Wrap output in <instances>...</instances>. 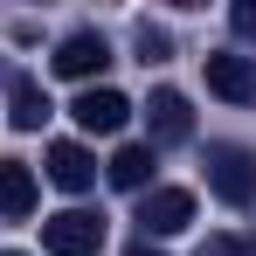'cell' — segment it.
<instances>
[{
  "instance_id": "cell-10",
  "label": "cell",
  "mask_w": 256,
  "mask_h": 256,
  "mask_svg": "<svg viewBox=\"0 0 256 256\" xmlns=\"http://www.w3.org/2000/svg\"><path fill=\"white\" fill-rule=\"evenodd\" d=\"M7 118H14V132H42L48 97H42V84H35V76H14V84H7Z\"/></svg>"
},
{
  "instance_id": "cell-11",
  "label": "cell",
  "mask_w": 256,
  "mask_h": 256,
  "mask_svg": "<svg viewBox=\"0 0 256 256\" xmlns=\"http://www.w3.org/2000/svg\"><path fill=\"white\" fill-rule=\"evenodd\" d=\"M146 180H152V146H118V152H111V187L138 194Z\"/></svg>"
},
{
  "instance_id": "cell-5",
  "label": "cell",
  "mask_w": 256,
  "mask_h": 256,
  "mask_svg": "<svg viewBox=\"0 0 256 256\" xmlns=\"http://www.w3.org/2000/svg\"><path fill=\"white\" fill-rule=\"evenodd\" d=\"M208 90L228 104H256V56H236V48L208 56Z\"/></svg>"
},
{
  "instance_id": "cell-2",
  "label": "cell",
  "mask_w": 256,
  "mask_h": 256,
  "mask_svg": "<svg viewBox=\"0 0 256 256\" xmlns=\"http://www.w3.org/2000/svg\"><path fill=\"white\" fill-rule=\"evenodd\" d=\"M42 250L48 256H97V250H104V214H90V208L48 214V222H42Z\"/></svg>"
},
{
  "instance_id": "cell-8",
  "label": "cell",
  "mask_w": 256,
  "mask_h": 256,
  "mask_svg": "<svg viewBox=\"0 0 256 256\" xmlns=\"http://www.w3.org/2000/svg\"><path fill=\"white\" fill-rule=\"evenodd\" d=\"M146 125H152V146H180V138H194V111H187L180 90H152Z\"/></svg>"
},
{
  "instance_id": "cell-3",
  "label": "cell",
  "mask_w": 256,
  "mask_h": 256,
  "mask_svg": "<svg viewBox=\"0 0 256 256\" xmlns=\"http://www.w3.org/2000/svg\"><path fill=\"white\" fill-rule=\"evenodd\" d=\"M194 222V194L187 187H152L146 201H138V228H146V242L152 236H180Z\"/></svg>"
},
{
  "instance_id": "cell-12",
  "label": "cell",
  "mask_w": 256,
  "mask_h": 256,
  "mask_svg": "<svg viewBox=\"0 0 256 256\" xmlns=\"http://www.w3.org/2000/svg\"><path fill=\"white\" fill-rule=\"evenodd\" d=\"M132 42H138V62H146V70L173 56V35H166V28H152V21H138V35H132Z\"/></svg>"
},
{
  "instance_id": "cell-14",
  "label": "cell",
  "mask_w": 256,
  "mask_h": 256,
  "mask_svg": "<svg viewBox=\"0 0 256 256\" xmlns=\"http://www.w3.org/2000/svg\"><path fill=\"white\" fill-rule=\"evenodd\" d=\"M228 28H236L242 42H256V0H236V7H228Z\"/></svg>"
},
{
  "instance_id": "cell-16",
  "label": "cell",
  "mask_w": 256,
  "mask_h": 256,
  "mask_svg": "<svg viewBox=\"0 0 256 256\" xmlns=\"http://www.w3.org/2000/svg\"><path fill=\"white\" fill-rule=\"evenodd\" d=\"M0 256H21V250H0Z\"/></svg>"
},
{
  "instance_id": "cell-13",
  "label": "cell",
  "mask_w": 256,
  "mask_h": 256,
  "mask_svg": "<svg viewBox=\"0 0 256 256\" xmlns=\"http://www.w3.org/2000/svg\"><path fill=\"white\" fill-rule=\"evenodd\" d=\"M201 256H256V236H250V228H228V236H208V242H201Z\"/></svg>"
},
{
  "instance_id": "cell-9",
  "label": "cell",
  "mask_w": 256,
  "mask_h": 256,
  "mask_svg": "<svg viewBox=\"0 0 256 256\" xmlns=\"http://www.w3.org/2000/svg\"><path fill=\"white\" fill-rule=\"evenodd\" d=\"M0 214H7V222L35 214V173L21 166V160H0Z\"/></svg>"
},
{
  "instance_id": "cell-15",
  "label": "cell",
  "mask_w": 256,
  "mask_h": 256,
  "mask_svg": "<svg viewBox=\"0 0 256 256\" xmlns=\"http://www.w3.org/2000/svg\"><path fill=\"white\" fill-rule=\"evenodd\" d=\"M125 256H166V250H152V242H132V250Z\"/></svg>"
},
{
  "instance_id": "cell-7",
  "label": "cell",
  "mask_w": 256,
  "mask_h": 256,
  "mask_svg": "<svg viewBox=\"0 0 256 256\" xmlns=\"http://www.w3.org/2000/svg\"><path fill=\"white\" fill-rule=\"evenodd\" d=\"M48 180H56L62 194H84V187H97V160H90V146H76V138H56V146H48Z\"/></svg>"
},
{
  "instance_id": "cell-6",
  "label": "cell",
  "mask_w": 256,
  "mask_h": 256,
  "mask_svg": "<svg viewBox=\"0 0 256 256\" xmlns=\"http://www.w3.org/2000/svg\"><path fill=\"white\" fill-rule=\"evenodd\" d=\"M70 118L84 132H97V138H111V132L132 118V104H125V90H84V97L70 104Z\"/></svg>"
},
{
  "instance_id": "cell-1",
  "label": "cell",
  "mask_w": 256,
  "mask_h": 256,
  "mask_svg": "<svg viewBox=\"0 0 256 256\" xmlns=\"http://www.w3.org/2000/svg\"><path fill=\"white\" fill-rule=\"evenodd\" d=\"M208 187H214V201L250 208L256 201V152L250 146H208Z\"/></svg>"
},
{
  "instance_id": "cell-4",
  "label": "cell",
  "mask_w": 256,
  "mask_h": 256,
  "mask_svg": "<svg viewBox=\"0 0 256 256\" xmlns=\"http://www.w3.org/2000/svg\"><path fill=\"white\" fill-rule=\"evenodd\" d=\"M111 70V42L97 35V28H76V35H62V48H56V76H104Z\"/></svg>"
}]
</instances>
